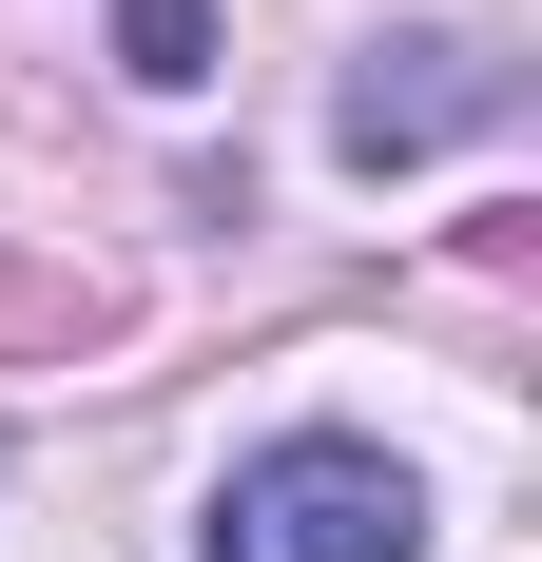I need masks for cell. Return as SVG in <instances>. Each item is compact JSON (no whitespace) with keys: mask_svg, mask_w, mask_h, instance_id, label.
I'll return each instance as SVG.
<instances>
[{"mask_svg":"<svg viewBox=\"0 0 542 562\" xmlns=\"http://www.w3.org/2000/svg\"><path fill=\"white\" fill-rule=\"evenodd\" d=\"M407 543H427V485L387 447H349V427H291V447L233 465V505H214L194 562H407Z\"/></svg>","mask_w":542,"mask_h":562,"instance_id":"cell-1","label":"cell"},{"mask_svg":"<svg viewBox=\"0 0 542 562\" xmlns=\"http://www.w3.org/2000/svg\"><path fill=\"white\" fill-rule=\"evenodd\" d=\"M485 98H504L485 40H369V58H349V98H329V136L387 175V156H427V136H465Z\"/></svg>","mask_w":542,"mask_h":562,"instance_id":"cell-2","label":"cell"},{"mask_svg":"<svg viewBox=\"0 0 542 562\" xmlns=\"http://www.w3.org/2000/svg\"><path fill=\"white\" fill-rule=\"evenodd\" d=\"M116 40H136V78H214V20L194 0H116Z\"/></svg>","mask_w":542,"mask_h":562,"instance_id":"cell-3","label":"cell"}]
</instances>
